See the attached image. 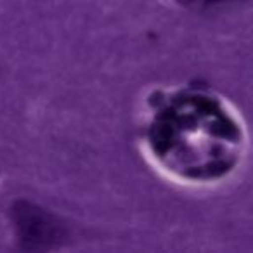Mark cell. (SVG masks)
Returning a JSON list of instances; mask_svg holds the SVG:
<instances>
[{
	"label": "cell",
	"mask_w": 253,
	"mask_h": 253,
	"mask_svg": "<svg viewBox=\"0 0 253 253\" xmlns=\"http://www.w3.org/2000/svg\"><path fill=\"white\" fill-rule=\"evenodd\" d=\"M16 224L21 241L28 248H43L63 238V227L56 218L30 205H23L16 210Z\"/></svg>",
	"instance_id": "6da1fadb"
}]
</instances>
